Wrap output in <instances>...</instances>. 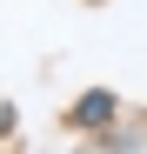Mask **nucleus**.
<instances>
[{"instance_id": "obj_1", "label": "nucleus", "mask_w": 147, "mask_h": 154, "mask_svg": "<svg viewBox=\"0 0 147 154\" xmlns=\"http://www.w3.org/2000/svg\"><path fill=\"white\" fill-rule=\"evenodd\" d=\"M107 114H114L107 94H87V100H80V121H107Z\"/></svg>"}]
</instances>
